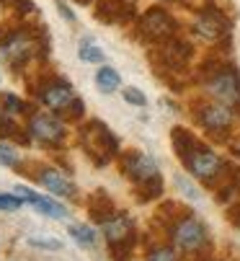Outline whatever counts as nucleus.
Listing matches in <instances>:
<instances>
[{"label": "nucleus", "instance_id": "1", "mask_svg": "<svg viewBox=\"0 0 240 261\" xmlns=\"http://www.w3.org/2000/svg\"><path fill=\"white\" fill-rule=\"evenodd\" d=\"M207 93L212 98H217L222 106H237L240 103V78H237V72H232L230 67L217 70L207 81Z\"/></svg>", "mask_w": 240, "mask_h": 261}, {"label": "nucleus", "instance_id": "2", "mask_svg": "<svg viewBox=\"0 0 240 261\" xmlns=\"http://www.w3.org/2000/svg\"><path fill=\"white\" fill-rule=\"evenodd\" d=\"M183 163H186V168H189L196 178H202V181H207V184H215V178L225 171L222 158H220L217 153H212L209 147H204V145H199Z\"/></svg>", "mask_w": 240, "mask_h": 261}, {"label": "nucleus", "instance_id": "3", "mask_svg": "<svg viewBox=\"0 0 240 261\" xmlns=\"http://www.w3.org/2000/svg\"><path fill=\"white\" fill-rule=\"evenodd\" d=\"M103 230H106L109 243H111V248H114V256H116V261H119V258L129 251V246H132V236H135L132 220H129L127 215L119 212V215H114L111 220L103 222Z\"/></svg>", "mask_w": 240, "mask_h": 261}, {"label": "nucleus", "instance_id": "4", "mask_svg": "<svg viewBox=\"0 0 240 261\" xmlns=\"http://www.w3.org/2000/svg\"><path fill=\"white\" fill-rule=\"evenodd\" d=\"M173 241H176L178 248H183L189 253H196L202 246H207V230L196 217H183L173 228Z\"/></svg>", "mask_w": 240, "mask_h": 261}, {"label": "nucleus", "instance_id": "5", "mask_svg": "<svg viewBox=\"0 0 240 261\" xmlns=\"http://www.w3.org/2000/svg\"><path fill=\"white\" fill-rule=\"evenodd\" d=\"M196 119L209 132H227L232 124V111H230V106H222V103H199Z\"/></svg>", "mask_w": 240, "mask_h": 261}, {"label": "nucleus", "instance_id": "6", "mask_svg": "<svg viewBox=\"0 0 240 261\" xmlns=\"http://www.w3.org/2000/svg\"><path fill=\"white\" fill-rule=\"evenodd\" d=\"M142 34L147 36V39H168V36L176 31V21L160 8H152L145 13L142 23H140Z\"/></svg>", "mask_w": 240, "mask_h": 261}, {"label": "nucleus", "instance_id": "7", "mask_svg": "<svg viewBox=\"0 0 240 261\" xmlns=\"http://www.w3.org/2000/svg\"><path fill=\"white\" fill-rule=\"evenodd\" d=\"M124 173H127L132 181H137V184H145V181H152V178H157V166H155V161H152L150 155L132 150V153L124 158Z\"/></svg>", "mask_w": 240, "mask_h": 261}, {"label": "nucleus", "instance_id": "8", "mask_svg": "<svg viewBox=\"0 0 240 261\" xmlns=\"http://www.w3.org/2000/svg\"><path fill=\"white\" fill-rule=\"evenodd\" d=\"M227 26L230 23H227V18L220 11H202V13H199V18H196V23H194L196 34L204 36V39H212V42L227 34Z\"/></svg>", "mask_w": 240, "mask_h": 261}, {"label": "nucleus", "instance_id": "9", "mask_svg": "<svg viewBox=\"0 0 240 261\" xmlns=\"http://www.w3.org/2000/svg\"><path fill=\"white\" fill-rule=\"evenodd\" d=\"M31 49H34V42L29 39L26 34H13V36H8V39L0 44V57L13 62V65H18V62L29 60Z\"/></svg>", "mask_w": 240, "mask_h": 261}, {"label": "nucleus", "instance_id": "10", "mask_svg": "<svg viewBox=\"0 0 240 261\" xmlns=\"http://www.w3.org/2000/svg\"><path fill=\"white\" fill-rule=\"evenodd\" d=\"M29 132H31L36 140H42V142H60V140L65 137V127H62L57 119L44 117V114H39V117L31 119Z\"/></svg>", "mask_w": 240, "mask_h": 261}, {"label": "nucleus", "instance_id": "11", "mask_svg": "<svg viewBox=\"0 0 240 261\" xmlns=\"http://www.w3.org/2000/svg\"><path fill=\"white\" fill-rule=\"evenodd\" d=\"M36 178H39V184H42L44 189H49V192H52V194H57V197H75V184H72L62 171L44 168Z\"/></svg>", "mask_w": 240, "mask_h": 261}, {"label": "nucleus", "instance_id": "12", "mask_svg": "<svg viewBox=\"0 0 240 261\" xmlns=\"http://www.w3.org/2000/svg\"><path fill=\"white\" fill-rule=\"evenodd\" d=\"M42 101H44L49 109H67V106H72L75 93H72L70 83L55 81V83H49V86L42 88Z\"/></svg>", "mask_w": 240, "mask_h": 261}, {"label": "nucleus", "instance_id": "13", "mask_svg": "<svg viewBox=\"0 0 240 261\" xmlns=\"http://www.w3.org/2000/svg\"><path fill=\"white\" fill-rule=\"evenodd\" d=\"M16 194L23 199V202H31L39 212H44V215H49V217H67V212H65V207L62 204H57V202H52V199H47V197H42V194H34L31 189H26V186H16Z\"/></svg>", "mask_w": 240, "mask_h": 261}, {"label": "nucleus", "instance_id": "14", "mask_svg": "<svg viewBox=\"0 0 240 261\" xmlns=\"http://www.w3.org/2000/svg\"><path fill=\"white\" fill-rule=\"evenodd\" d=\"M199 145H202V142H199L194 135H189L186 129H181V127H176V129H173V147H176V153H178V158H181V161H186V158L196 150Z\"/></svg>", "mask_w": 240, "mask_h": 261}, {"label": "nucleus", "instance_id": "15", "mask_svg": "<svg viewBox=\"0 0 240 261\" xmlns=\"http://www.w3.org/2000/svg\"><path fill=\"white\" fill-rule=\"evenodd\" d=\"M119 72L114 70V67H101L98 72H96V86L103 91V93H111V91H116L119 88Z\"/></svg>", "mask_w": 240, "mask_h": 261}, {"label": "nucleus", "instance_id": "16", "mask_svg": "<svg viewBox=\"0 0 240 261\" xmlns=\"http://www.w3.org/2000/svg\"><path fill=\"white\" fill-rule=\"evenodd\" d=\"M91 215H93L98 222H106V220L114 217V215H111V202H109V197H106L103 192H96V197L91 199Z\"/></svg>", "mask_w": 240, "mask_h": 261}, {"label": "nucleus", "instance_id": "17", "mask_svg": "<svg viewBox=\"0 0 240 261\" xmlns=\"http://www.w3.org/2000/svg\"><path fill=\"white\" fill-rule=\"evenodd\" d=\"M70 236H72V238H75L80 246H88V248L96 243L93 230H91V228H86V225H72V228H70Z\"/></svg>", "mask_w": 240, "mask_h": 261}, {"label": "nucleus", "instance_id": "18", "mask_svg": "<svg viewBox=\"0 0 240 261\" xmlns=\"http://www.w3.org/2000/svg\"><path fill=\"white\" fill-rule=\"evenodd\" d=\"M77 55H80V60H83V62H103V52L98 47H91V44L88 47L83 44Z\"/></svg>", "mask_w": 240, "mask_h": 261}, {"label": "nucleus", "instance_id": "19", "mask_svg": "<svg viewBox=\"0 0 240 261\" xmlns=\"http://www.w3.org/2000/svg\"><path fill=\"white\" fill-rule=\"evenodd\" d=\"M124 101H127V103H135V106H145V103H147L145 93H142L140 88H132V86L124 91Z\"/></svg>", "mask_w": 240, "mask_h": 261}, {"label": "nucleus", "instance_id": "20", "mask_svg": "<svg viewBox=\"0 0 240 261\" xmlns=\"http://www.w3.org/2000/svg\"><path fill=\"white\" fill-rule=\"evenodd\" d=\"M21 197H13V194H0V210H6V212H13L21 207Z\"/></svg>", "mask_w": 240, "mask_h": 261}, {"label": "nucleus", "instance_id": "21", "mask_svg": "<svg viewBox=\"0 0 240 261\" xmlns=\"http://www.w3.org/2000/svg\"><path fill=\"white\" fill-rule=\"evenodd\" d=\"M29 243L36 246V248H49V251L62 248V243H60V241H52V238H29Z\"/></svg>", "mask_w": 240, "mask_h": 261}, {"label": "nucleus", "instance_id": "22", "mask_svg": "<svg viewBox=\"0 0 240 261\" xmlns=\"http://www.w3.org/2000/svg\"><path fill=\"white\" fill-rule=\"evenodd\" d=\"M0 166H16V153L3 142H0Z\"/></svg>", "mask_w": 240, "mask_h": 261}, {"label": "nucleus", "instance_id": "23", "mask_svg": "<svg viewBox=\"0 0 240 261\" xmlns=\"http://www.w3.org/2000/svg\"><path fill=\"white\" fill-rule=\"evenodd\" d=\"M150 261H178V258L171 248H157V251L150 253Z\"/></svg>", "mask_w": 240, "mask_h": 261}, {"label": "nucleus", "instance_id": "24", "mask_svg": "<svg viewBox=\"0 0 240 261\" xmlns=\"http://www.w3.org/2000/svg\"><path fill=\"white\" fill-rule=\"evenodd\" d=\"M3 101H6V103H8V109H11V111H13V114H18V111H23V103H21V101H18V98H13V96H11V93H6V96H3Z\"/></svg>", "mask_w": 240, "mask_h": 261}, {"label": "nucleus", "instance_id": "25", "mask_svg": "<svg viewBox=\"0 0 240 261\" xmlns=\"http://www.w3.org/2000/svg\"><path fill=\"white\" fill-rule=\"evenodd\" d=\"M77 3H91V0H77Z\"/></svg>", "mask_w": 240, "mask_h": 261}, {"label": "nucleus", "instance_id": "26", "mask_svg": "<svg viewBox=\"0 0 240 261\" xmlns=\"http://www.w3.org/2000/svg\"><path fill=\"white\" fill-rule=\"evenodd\" d=\"M0 3H6V0H0Z\"/></svg>", "mask_w": 240, "mask_h": 261}, {"label": "nucleus", "instance_id": "27", "mask_svg": "<svg viewBox=\"0 0 240 261\" xmlns=\"http://www.w3.org/2000/svg\"><path fill=\"white\" fill-rule=\"evenodd\" d=\"M0 124H3V122H0Z\"/></svg>", "mask_w": 240, "mask_h": 261}]
</instances>
